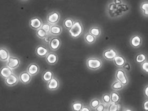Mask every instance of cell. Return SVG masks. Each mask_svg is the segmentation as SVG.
Here are the masks:
<instances>
[{
	"label": "cell",
	"mask_w": 148,
	"mask_h": 111,
	"mask_svg": "<svg viewBox=\"0 0 148 111\" xmlns=\"http://www.w3.org/2000/svg\"><path fill=\"white\" fill-rule=\"evenodd\" d=\"M36 35L37 36L40 38L41 39H43L45 37L47 36L48 34H47L41 27L39 28V29L37 30L36 32Z\"/></svg>",
	"instance_id": "cell-30"
},
{
	"label": "cell",
	"mask_w": 148,
	"mask_h": 111,
	"mask_svg": "<svg viewBox=\"0 0 148 111\" xmlns=\"http://www.w3.org/2000/svg\"><path fill=\"white\" fill-rule=\"evenodd\" d=\"M46 61L49 65H55L58 62V55L54 52H49L46 56Z\"/></svg>",
	"instance_id": "cell-11"
},
{
	"label": "cell",
	"mask_w": 148,
	"mask_h": 111,
	"mask_svg": "<svg viewBox=\"0 0 148 111\" xmlns=\"http://www.w3.org/2000/svg\"><path fill=\"white\" fill-rule=\"evenodd\" d=\"M54 77V73L50 70H47L42 74V80L45 82H48Z\"/></svg>",
	"instance_id": "cell-20"
},
{
	"label": "cell",
	"mask_w": 148,
	"mask_h": 111,
	"mask_svg": "<svg viewBox=\"0 0 148 111\" xmlns=\"http://www.w3.org/2000/svg\"><path fill=\"white\" fill-rule=\"evenodd\" d=\"M74 23V21L72 18H66L63 21V27L66 30L68 31L72 27Z\"/></svg>",
	"instance_id": "cell-23"
},
{
	"label": "cell",
	"mask_w": 148,
	"mask_h": 111,
	"mask_svg": "<svg viewBox=\"0 0 148 111\" xmlns=\"http://www.w3.org/2000/svg\"><path fill=\"white\" fill-rule=\"evenodd\" d=\"M144 96L147 97L148 98V85H147L144 88Z\"/></svg>",
	"instance_id": "cell-41"
},
{
	"label": "cell",
	"mask_w": 148,
	"mask_h": 111,
	"mask_svg": "<svg viewBox=\"0 0 148 111\" xmlns=\"http://www.w3.org/2000/svg\"><path fill=\"white\" fill-rule=\"evenodd\" d=\"M123 110V111H132V110H131V109H128H128H124V110Z\"/></svg>",
	"instance_id": "cell-43"
},
{
	"label": "cell",
	"mask_w": 148,
	"mask_h": 111,
	"mask_svg": "<svg viewBox=\"0 0 148 111\" xmlns=\"http://www.w3.org/2000/svg\"><path fill=\"white\" fill-rule=\"evenodd\" d=\"M142 106L144 110L145 111H148V98L144 101Z\"/></svg>",
	"instance_id": "cell-38"
},
{
	"label": "cell",
	"mask_w": 148,
	"mask_h": 111,
	"mask_svg": "<svg viewBox=\"0 0 148 111\" xmlns=\"http://www.w3.org/2000/svg\"><path fill=\"white\" fill-rule=\"evenodd\" d=\"M13 73V69L8 66L2 67L0 69V76L4 78H6L7 77H9Z\"/></svg>",
	"instance_id": "cell-18"
},
{
	"label": "cell",
	"mask_w": 148,
	"mask_h": 111,
	"mask_svg": "<svg viewBox=\"0 0 148 111\" xmlns=\"http://www.w3.org/2000/svg\"><path fill=\"white\" fill-rule=\"evenodd\" d=\"M47 83V88L49 91H54L58 90L59 88L60 85L59 80L54 76Z\"/></svg>",
	"instance_id": "cell-7"
},
{
	"label": "cell",
	"mask_w": 148,
	"mask_h": 111,
	"mask_svg": "<svg viewBox=\"0 0 148 111\" xmlns=\"http://www.w3.org/2000/svg\"><path fill=\"white\" fill-rule=\"evenodd\" d=\"M42 23V20L39 17H34L30 19L29 21V26L32 29L37 30L40 28Z\"/></svg>",
	"instance_id": "cell-8"
},
{
	"label": "cell",
	"mask_w": 148,
	"mask_h": 111,
	"mask_svg": "<svg viewBox=\"0 0 148 111\" xmlns=\"http://www.w3.org/2000/svg\"><path fill=\"white\" fill-rule=\"evenodd\" d=\"M89 32L91 33L92 35H93L94 37H95L96 38H98L101 35L102 30H101V29H100V27L94 26V27H92L90 29Z\"/></svg>",
	"instance_id": "cell-21"
},
{
	"label": "cell",
	"mask_w": 148,
	"mask_h": 111,
	"mask_svg": "<svg viewBox=\"0 0 148 111\" xmlns=\"http://www.w3.org/2000/svg\"><path fill=\"white\" fill-rule=\"evenodd\" d=\"M40 68L39 65L36 63H32L27 68V71L31 76H35L39 72Z\"/></svg>",
	"instance_id": "cell-13"
},
{
	"label": "cell",
	"mask_w": 148,
	"mask_h": 111,
	"mask_svg": "<svg viewBox=\"0 0 148 111\" xmlns=\"http://www.w3.org/2000/svg\"><path fill=\"white\" fill-rule=\"evenodd\" d=\"M122 3V2L121 0H114V3H115V5H120Z\"/></svg>",
	"instance_id": "cell-42"
},
{
	"label": "cell",
	"mask_w": 148,
	"mask_h": 111,
	"mask_svg": "<svg viewBox=\"0 0 148 111\" xmlns=\"http://www.w3.org/2000/svg\"><path fill=\"white\" fill-rule=\"evenodd\" d=\"M61 45V41L58 37H52L49 43L50 49L53 51L58 50Z\"/></svg>",
	"instance_id": "cell-10"
},
{
	"label": "cell",
	"mask_w": 148,
	"mask_h": 111,
	"mask_svg": "<svg viewBox=\"0 0 148 111\" xmlns=\"http://www.w3.org/2000/svg\"><path fill=\"white\" fill-rule=\"evenodd\" d=\"M50 27H51V25L49 24V23H48L47 22L42 23V26H41V27L47 34H49V31H50Z\"/></svg>",
	"instance_id": "cell-35"
},
{
	"label": "cell",
	"mask_w": 148,
	"mask_h": 111,
	"mask_svg": "<svg viewBox=\"0 0 148 111\" xmlns=\"http://www.w3.org/2000/svg\"><path fill=\"white\" fill-rule=\"evenodd\" d=\"M111 96V102L113 103H119L120 100V96L117 93V91H112L110 93Z\"/></svg>",
	"instance_id": "cell-24"
},
{
	"label": "cell",
	"mask_w": 148,
	"mask_h": 111,
	"mask_svg": "<svg viewBox=\"0 0 148 111\" xmlns=\"http://www.w3.org/2000/svg\"><path fill=\"white\" fill-rule=\"evenodd\" d=\"M49 53L48 49H47L44 45H39L36 47V55L41 58H43L46 56V55Z\"/></svg>",
	"instance_id": "cell-14"
},
{
	"label": "cell",
	"mask_w": 148,
	"mask_h": 111,
	"mask_svg": "<svg viewBox=\"0 0 148 111\" xmlns=\"http://www.w3.org/2000/svg\"><path fill=\"white\" fill-rule=\"evenodd\" d=\"M94 110H95L96 111H106L105 104H103V103H101V102H100V104Z\"/></svg>",
	"instance_id": "cell-36"
},
{
	"label": "cell",
	"mask_w": 148,
	"mask_h": 111,
	"mask_svg": "<svg viewBox=\"0 0 148 111\" xmlns=\"http://www.w3.org/2000/svg\"><path fill=\"white\" fill-rule=\"evenodd\" d=\"M83 105L84 104H83V102H74L72 103V110L74 111H80Z\"/></svg>",
	"instance_id": "cell-27"
},
{
	"label": "cell",
	"mask_w": 148,
	"mask_h": 111,
	"mask_svg": "<svg viewBox=\"0 0 148 111\" xmlns=\"http://www.w3.org/2000/svg\"><path fill=\"white\" fill-rule=\"evenodd\" d=\"M22 1H27V0H22Z\"/></svg>",
	"instance_id": "cell-44"
},
{
	"label": "cell",
	"mask_w": 148,
	"mask_h": 111,
	"mask_svg": "<svg viewBox=\"0 0 148 111\" xmlns=\"http://www.w3.org/2000/svg\"><path fill=\"white\" fill-rule=\"evenodd\" d=\"M113 61L115 65L119 68H122L126 62V58L123 56L119 54L115 57V58L113 60Z\"/></svg>",
	"instance_id": "cell-17"
},
{
	"label": "cell",
	"mask_w": 148,
	"mask_h": 111,
	"mask_svg": "<svg viewBox=\"0 0 148 111\" xmlns=\"http://www.w3.org/2000/svg\"><path fill=\"white\" fill-rule=\"evenodd\" d=\"M85 41L88 44H94L96 40V38L92 35L89 32L86 33L84 36Z\"/></svg>",
	"instance_id": "cell-25"
},
{
	"label": "cell",
	"mask_w": 148,
	"mask_h": 111,
	"mask_svg": "<svg viewBox=\"0 0 148 111\" xmlns=\"http://www.w3.org/2000/svg\"><path fill=\"white\" fill-rule=\"evenodd\" d=\"M62 32V28L57 24L52 25L50 29L49 34L52 36H59Z\"/></svg>",
	"instance_id": "cell-16"
},
{
	"label": "cell",
	"mask_w": 148,
	"mask_h": 111,
	"mask_svg": "<svg viewBox=\"0 0 148 111\" xmlns=\"http://www.w3.org/2000/svg\"><path fill=\"white\" fill-rule=\"evenodd\" d=\"M120 105L119 103H113L111 102L108 104V111H117L120 110Z\"/></svg>",
	"instance_id": "cell-29"
},
{
	"label": "cell",
	"mask_w": 148,
	"mask_h": 111,
	"mask_svg": "<svg viewBox=\"0 0 148 111\" xmlns=\"http://www.w3.org/2000/svg\"><path fill=\"white\" fill-rule=\"evenodd\" d=\"M122 68L124 70H126L127 71H129L130 69H131V66H130V63L129 62H127L126 61V63H125V64L123 65Z\"/></svg>",
	"instance_id": "cell-37"
},
{
	"label": "cell",
	"mask_w": 148,
	"mask_h": 111,
	"mask_svg": "<svg viewBox=\"0 0 148 111\" xmlns=\"http://www.w3.org/2000/svg\"><path fill=\"white\" fill-rule=\"evenodd\" d=\"M117 8L119 9L121 12H125L129 10L128 6L125 4H120L119 5H117Z\"/></svg>",
	"instance_id": "cell-34"
},
{
	"label": "cell",
	"mask_w": 148,
	"mask_h": 111,
	"mask_svg": "<svg viewBox=\"0 0 148 111\" xmlns=\"http://www.w3.org/2000/svg\"><path fill=\"white\" fill-rule=\"evenodd\" d=\"M115 77L116 80L120 82L124 86L128 84V78L126 71L123 69H119L117 70L115 74Z\"/></svg>",
	"instance_id": "cell-3"
},
{
	"label": "cell",
	"mask_w": 148,
	"mask_h": 111,
	"mask_svg": "<svg viewBox=\"0 0 148 111\" xmlns=\"http://www.w3.org/2000/svg\"><path fill=\"white\" fill-rule=\"evenodd\" d=\"M129 43L133 48L138 49L142 44V38L138 34L134 35L130 38Z\"/></svg>",
	"instance_id": "cell-6"
},
{
	"label": "cell",
	"mask_w": 148,
	"mask_h": 111,
	"mask_svg": "<svg viewBox=\"0 0 148 111\" xmlns=\"http://www.w3.org/2000/svg\"><path fill=\"white\" fill-rule=\"evenodd\" d=\"M140 9L142 11V13H143L144 16L148 17V1L144 2L142 3H141L140 6Z\"/></svg>",
	"instance_id": "cell-26"
},
{
	"label": "cell",
	"mask_w": 148,
	"mask_h": 111,
	"mask_svg": "<svg viewBox=\"0 0 148 111\" xmlns=\"http://www.w3.org/2000/svg\"><path fill=\"white\" fill-rule=\"evenodd\" d=\"M10 56L9 51L5 47H0V61H6Z\"/></svg>",
	"instance_id": "cell-19"
},
{
	"label": "cell",
	"mask_w": 148,
	"mask_h": 111,
	"mask_svg": "<svg viewBox=\"0 0 148 111\" xmlns=\"http://www.w3.org/2000/svg\"><path fill=\"white\" fill-rule=\"evenodd\" d=\"M31 78L32 76L30 75L27 71L22 72L19 76V80L24 84H27L30 83L31 80Z\"/></svg>",
	"instance_id": "cell-15"
},
{
	"label": "cell",
	"mask_w": 148,
	"mask_h": 111,
	"mask_svg": "<svg viewBox=\"0 0 148 111\" xmlns=\"http://www.w3.org/2000/svg\"><path fill=\"white\" fill-rule=\"evenodd\" d=\"M102 101L103 103L106 105H108L111 103V96L109 93H104L102 96Z\"/></svg>",
	"instance_id": "cell-31"
},
{
	"label": "cell",
	"mask_w": 148,
	"mask_h": 111,
	"mask_svg": "<svg viewBox=\"0 0 148 111\" xmlns=\"http://www.w3.org/2000/svg\"><path fill=\"white\" fill-rule=\"evenodd\" d=\"M123 87H124V85L122 84L120 82H119V80H117L114 82V83H113L111 86L112 89L114 91L121 90L123 88Z\"/></svg>",
	"instance_id": "cell-28"
},
{
	"label": "cell",
	"mask_w": 148,
	"mask_h": 111,
	"mask_svg": "<svg viewBox=\"0 0 148 111\" xmlns=\"http://www.w3.org/2000/svg\"><path fill=\"white\" fill-rule=\"evenodd\" d=\"M147 59L146 54L144 53H139L137 54L135 58V61L138 64H141L142 62L145 61Z\"/></svg>",
	"instance_id": "cell-22"
},
{
	"label": "cell",
	"mask_w": 148,
	"mask_h": 111,
	"mask_svg": "<svg viewBox=\"0 0 148 111\" xmlns=\"http://www.w3.org/2000/svg\"><path fill=\"white\" fill-rule=\"evenodd\" d=\"M49 34H48L47 36H46V37H45V38L43 39L44 42L46 43H48V44H49L50 40H51V39H52V37H50V36H49Z\"/></svg>",
	"instance_id": "cell-39"
},
{
	"label": "cell",
	"mask_w": 148,
	"mask_h": 111,
	"mask_svg": "<svg viewBox=\"0 0 148 111\" xmlns=\"http://www.w3.org/2000/svg\"><path fill=\"white\" fill-rule=\"evenodd\" d=\"M19 79L17 76L15 75L13 73L9 76V77L5 78V83L7 86L12 87L17 84L18 83Z\"/></svg>",
	"instance_id": "cell-12"
},
{
	"label": "cell",
	"mask_w": 148,
	"mask_h": 111,
	"mask_svg": "<svg viewBox=\"0 0 148 111\" xmlns=\"http://www.w3.org/2000/svg\"><path fill=\"white\" fill-rule=\"evenodd\" d=\"M60 13L58 11H54L48 14L46 18V21L47 22L49 23L51 25L57 24L60 19Z\"/></svg>",
	"instance_id": "cell-4"
},
{
	"label": "cell",
	"mask_w": 148,
	"mask_h": 111,
	"mask_svg": "<svg viewBox=\"0 0 148 111\" xmlns=\"http://www.w3.org/2000/svg\"><path fill=\"white\" fill-rule=\"evenodd\" d=\"M21 63L20 59L15 56H9L7 60V65L11 69H14L19 66Z\"/></svg>",
	"instance_id": "cell-9"
},
{
	"label": "cell",
	"mask_w": 148,
	"mask_h": 111,
	"mask_svg": "<svg viewBox=\"0 0 148 111\" xmlns=\"http://www.w3.org/2000/svg\"><path fill=\"white\" fill-rule=\"evenodd\" d=\"M100 102H101L99 99H97V98H94L90 102V107L93 108V109H95L100 104Z\"/></svg>",
	"instance_id": "cell-32"
},
{
	"label": "cell",
	"mask_w": 148,
	"mask_h": 111,
	"mask_svg": "<svg viewBox=\"0 0 148 111\" xmlns=\"http://www.w3.org/2000/svg\"><path fill=\"white\" fill-rule=\"evenodd\" d=\"M103 65L102 60L98 58L91 57L86 60V66L92 70H96L100 69Z\"/></svg>",
	"instance_id": "cell-2"
},
{
	"label": "cell",
	"mask_w": 148,
	"mask_h": 111,
	"mask_svg": "<svg viewBox=\"0 0 148 111\" xmlns=\"http://www.w3.org/2000/svg\"><path fill=\"white\" fill-rule=\"evenodd\" d=\"M84 31V27L80 21H74L72 27L68 30L69 36L73 39H76L82 35Z\"/></svg>",
	"instance_id": "cell-1"
},
{
	"label": "cell",
	"mask_w": 148,
	"mask_h": 111,
	"mask_svg": "<svg viewBox=\"0 0 148 111\" xmlns=\"http://www.w3.org/2000/svg\"><path fill=\"white\" fill-rule=\"evenodd\" d=\"M141 64V69L145 74H148V61L147 59L145 61L142 62Z\"/></svg>",
	"instance_id": "cell-33"
},
{
	"label": "cell",
	"mask_w": 148,
	"mask_h": 111,
	"mask_svg": "<svg viewBox=\"0 0 148 111\" xmlns=\"http://www.w3.org/2000/svg\"><path fill=\"white\" fill-rule=\"evenodd\" d=\"M91 111V110L90 109V107L87 105H84L82 107V108H81V111Z\"/></svg>",
	"instance_id": "cell-40"
},
{
	"label": "cell",
	"mask_w": 148,
	"mask_h": 111,
	"mask_svg": "<svg viewBox=\"0 0 148 111\" xmlns=\"http://www.w3.org/2000/svg\"><path fill=\"white\" fill-rule=\"evenodd\" d=\"M117 55V51L113 47L108 48V49L105 50L103 53V58L108 61H113V60Z\"/></svg>",
	"instance_id": "cell-5"
}]
</instances>
